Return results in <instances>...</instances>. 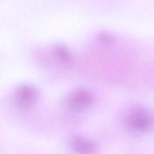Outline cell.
Masks as SVG:
<instances>
[{
	"label": "cell",
	"mask_w": 154,
	"mask_h": 154,
	"mask_svg": "<svg viewBox=\"0 0 154 154\" xmlns=\"http://www.w3.org/2000/svg\"><path fill=\"white\" fill-rule=\"evenodd\" d=\"M128 126L133 132L141 134L145 133L153 129L154 118L150 112L146 109H136L129 115Z\"/></svg>",
	"instance_id": "6da1fadb"
},
{
	"label": "cell",
	"mask_w": 154,
	"mask_h": 154,
	"mask_svg": "<svg viewBox=\"0 0 154 154\" xmlns=\"http://www.w3.org/2000/svg\"><path fill=\"white\" fill-rule=\"evenodd\" d=\"M72 148L78 154H93L95 145L93 142L84 138H76L72 141Z\"/></svg>",
	"instance_id": "277c9868"
},
{
	"label": "cell",
	"mask_w": 154,
	"mask_h": 154,
	"mask_svg": "<svg viewBox=\"0 0 154 154\" xmlns=\"http://www.w3.org/2000/svg\"><path fill=\"white\" fill-rule=\"evenodd\" d=\"M56 54L58 57L59 60H61L63 63H68L70 61L71 56L69 53L68 52L67 50L65 49L63 47H59L56 49Z\"/></svg>",
	"instance_id": "5b68a950"
},
{
	"label": "cell",
	"mask_w": 154,
	"mask_h": 154,
	"mask_svg": "<svg viewBox=\"0 0 154 154\" xmlns=\"http://www.w3.org/2000/svg\"><path fill=\"white\" fill-rule=\"evenodd\" d=\"M93 97L90 92L79 90L72 93L67 99V106L70 110L76 112L84 111L91 105Z\"/></svg>",
	"instance_id": "7a4b0ae2"
},
{
	"label": "cell",
	"mask_w": 154,
	"mask_h": 154,
	"mask_svg": "<svg viewBox=\"0 0 154 154\" xmlns=\"http://www.w3.org/2000/svg\"><path fill=\"white\" fill-rule=\"evenodd\" d=\"M37 99V92L29 86H23L16 93V102L20 108H30Z\"/></svg>",
	"instance_id": "3957f363"
}]
</instances>
